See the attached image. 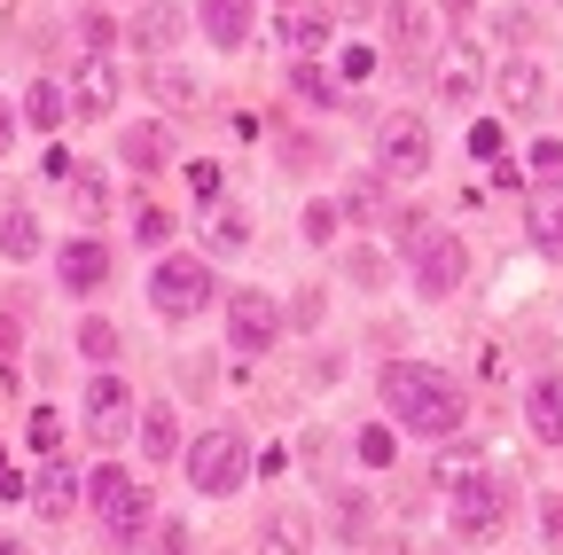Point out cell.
I'll use <instances>...</instances> for the list:
<instances>
[{"instance_id": "bcb514c9", "label": "cell", "mask_w": 563, "mask_h": 555, "mask_svg": "<svg viewBox=\"0 0 563 555\" xmlns=\"http://www.w3.org/2000/svg\"><path fill=\"white\" fill-rule=\"evenodd\" d=\"M9 142H16V110H0V157H9Z\"/></svg>"}, {"instance_id": "4fadbf2b", "label": "cell", "mask_w": 563, "mask_h": 555, "mask_svg": "<svg viewBox=\"0 0 563 555\" xmlns=\"http://www.w3.org/2000/svg\"><path fill=\"white\" fill-rule=\"evenodd\" d=\"M180 32H188V16L173 9V0H141V16H133V47L150 55V63H165V55H180Z\"/></svg>"}, {"instance_id": "681fc988", "label": "cell", "mask_w": 563, "mask_h": 555, "mask_svg": "<svg viewBox=\"0 0 563 555\" xmlns=\"http://www.w3.org/2000/svg\"><path fill=\"white\" fill-rule=\"evenodd\" d=\"M282 9H298V0H282Z\"/></svg>"}, {"instance_id": "ab89813d", "label": "cell", "mask_w": 563, "mask_h": 555, "mask_svg": "<svg viewBox=\"0 0 563 555\" xmlns=\"http://www.w3.org/2000/svg\"><path fill=\"white\" fill-rule=\"evenodd\" d=\"M540 540H548V547H563V493H548V501H540Z\"/></svg>"}, {"instance_id": "7a4b0ae2", "label": "cell", "mask_w": 563, "mask_h": 555, "mask_svg": "<svg viewBox=\"0 0 563 555\" xmlns=\"http://www.w3.org/2000/svg\"><path fill=\"white\" fill-rule=\"evenodd\" d=\"M407 282L422 290V298H454L462 282H470V243L462 235H446V227H407Z\"/></svg>"}, {"instance_id": "2e32d148", "label": "cell", "mask_w": 563, "mask_h": 555, "mask_svg": "<svg viewBox=\"0 0 563 555\" xmlns=\"http://www.w3.org/2000/svg\"><path fill=\"white\" fill-rule=\"evenodd\" d=\"M431 47V9L422 0H384V47L376 55H422Z\"/></svg>"}, {"instance_id": "d4e9b609", "label": "cell", "mask_w": 563, "mask_h": 555, "mask_svg": "<svg viewBox=\"0 0 563 555\" xmlns=\"http://www.w3.org/2000/svg\"><path fill=\"white\" fill-rule=\"evenodd\" d=\"M118 157H125L133 173H157V165H165V125H125V133H118Z\"/></svg>"}, {"instance_id": "f35d334b", "label": "cell", "mask_w": 563, "mask_h": 555, "mask_svg": "<svg viewBox=\"0 0 563 555\" xmlns=\"http://www.w3.org/2000/svg\"><path fill=\"white\" fill-rule=\"evenodd\" d=\"M470 157H501V125H493V118L470 125Z\"/></svg>"}, {"instance_id": "74e56055", "label": "cell", "mask_w": 563, "mask_h": 555, "mask_svg": "<svg viewBox=\"0 0 563 555\" xmlns=\"http://www.w3.org/2000/svg\"><path fill=\"white\" fill-rule=\"evenodd\" d=\"M376 63H384L376 47H344V55H336V71H344L352 87H361V79H376Z\"/></svg>"}, {"instance_id": "5b68a950", "label": "cell", "mask_w": 563, "mask_h": 555, "mask_svg": "<svg viewBox=\"0 0 563 555\" xmlns=\"http://www.w3.org/2000/svg\"><path fill=\"white\" fill-rule=\"evenodd\" d=\"M243 477H251V439L243 431H203L188 446V485L196 493L228 501V493H243Z\"/></svg>"}, {"instance_id": "8d00e7d4", "label": "cell", "mask_w": 563, "mask_h": 555, "mask_svg": "<svg viewBox=\"0 0 563 555\" xmlns=\"http://www.w3.org/2000/svg\"><path fill=\"white\" fill-rule=\"evenodd\" d=\"M32 446L55 462V446H63V414H55V407H40V414H32Z\"/></svg>"}, {"instance_id": "f546056e", "label": "cell", "mask_w": 563, "mask_h": 555, "mask_svg": "<svg viewBox=\"0 0 563 555\" xmlns=\"http://www.w3.org/2000/svg\"><path fill=\"white\" fill-rule=\"evenodd\" d=\"M376 212H384V188L376 180H352L344 203H336V220H376Z\"/></svg>"}, {"instance_id": "ac0fdd59", "label": "cell", "mask_w": 563, "mask_h": 555, "mask_svg": "<svg viewBox=\"0 0 563 555\" xmlns=\"http://www.w3.org/2000/svg\"><path fill=\"white\" fill-rule=\"evenodd\" d=\"M258 555H313V517H306L298 501L266 509V524H258Z\"/></svg>"}, {"instance_id": "484cf974", "label": "cell", "mask_w": 563, "mask_h": 555, "mask_svg": "<svg viewBox=\"0 0 563 555\" xmlns=\"http://www.w3.org/2000/svg\"><path fill=\"white\" fill-rule=\"evenodd\" d=\"M0 251H9V258H40V251H47V235H40V212H24V203H16V212L0 220Z\"/></svg>"}, {"instance_id": "f1b7e54d", "label": "cell", "mask_w": 563, "mask_h": 555, "mask_svg": "<svg viewBox=\"0 0 563 555\" xmlns=\"http://www.w3.org/2000/svg\"><path fill=\"white\" fill-rule=\"evenodd\" d=\"M70 203H79V220H102L110 212V173H70Z\"/></svg>"}, {"instance_id": "9c48e42d", "label": "cell", "mask_w": 563, "mask_h": 555, "mask_svg": "<svg viewBox=\"0 0 563 555\" xmlns=\"http://www.w3.org/2000/svg\"><path fill=\"white\" fill-rule=\"evenodd\" d=\"M282 336V306L266 290H235L228 298V353H266Z\"/></svg>"}, {"instance_id": "52a82bcc", "label": "cell", "mask_w": 563, "mask_h": 555, "mask_svg": "<svg viewBox=\"0 0 563 555\" xmlns=\"http://www.w3.org/2000/svg\"><path fill=\"white\" fill-rule=\"evenodd\" d=\"M454 532L462 540H501L509 532V485L493 469H477L470 485H454Z\"/></svg>"}, {"instance_id": "d6a6232c", "label": "cell", "mask_w": 563, "mask_h": 555, "mask_svg": "<svg viewBox=\"0 0 563 555\" xmlns=\"http://www.w3.org/2000/svg\"><path fill=\"white\" fill-rule=\"evenodd\" d=\"M220 188H228V173L211 165V157H196V165H188V196H196V203H220Z\"/></svg>"}, {"instance_id": "e0dca14e", "label": "cell", "mask_w": 563, "mask_h": 555, "mask_svg": "<svg viewBox=\"0 0 563 555\" xmlns=\"http://www.w3.org/2000/svg\"><path fill=\"white\" fill-rule=\"evenodd\" d=\"M63 102H70V118H110V110H118V71H110L102 55H87Z\"/></svg>"}, {"instance_id": "7402d4cb", "label": "cell", "mask_w": 563, "mask_h": 555, "mask_svg": "<svg viewBox=\"0 0 563 555\" xmlns=\"http://www.w3.org/2000/svg\"><path fill=\"white\" fill-rule=\"evenodd\" d=\"M32 509H40L47 524H63L70 509H79V477H70L63 462H47V469H40V485H32Z\"/></svg>"}, {"instance_id": "cb8c5ba5", "label": "cell", "mask_w": 563, "mask_h": 555, "mask_svg": "<svg viewBox=\"0 0 563 555\" xmlns=\"http://www.w3.org/2000/svg\"><path fill=\"white\" fill-rule=\"evenodd\" d=\"M173 446H180V414H173V399H157L150 414H141V454H150V462H173Z\"/></svg>"}, {"instance_id": "ba28073f", "label": "cell", "mask_w": 563, "mask_h": 555, "mask_svg": "<svg viewBox=\"0 0 563 555\" xmlns=\"http://www.w3.org/2000/svg\"><path fill=\"white\" fill-rule=\"evenodd\" d=\"M477 95H485V47H470V40L439 47L431 55V102L439 110H470Z\"/></svg>"}, {"instance_id": "277c9868", "label": "cell", "mask_w": 563, "mask_h": 555, "mask_svg": "<svg viewBox=\"0 0 563 555\" xmlns=\"http://www.w3.org/2000/svg\"><path fill=\"white\" fill-rule=\"evenodd\" d=\"M150 306H157V321H196L203 306H220V282H211V266L203 258H157V274H150Z\"/></svg>"}, {"instance_id": "7bdbcfd3", "label": "cell", "mask_w": 563, "mask_h": 555, "mask_svg": "<svg viewBox=\"0 0 563 555\" xmlns=\"http://www.w3.org/2000/svg\"><path fill=\"white\" fill-rule=\"evenodd\" d=\"M282 321H298V329H313V321H321V290H306V298H298L290 313H282Z\"/></svg>"}, {"instance_id": "1f68e13d", "label": "cell", "mask_w": 563, "mask_h": 555, "mask_svg": "<svg viewBox=\"0 0 563 555\" xmlns=\"http://www.w3.org/2000/svg\"><path fill=\"white\" fill-rule=\"evenodd\" d=\"M251 243V220L243 212H220V220H211V251H220V258H235Z\"/></svg>"}, {"instance_id": "6da1fadb", "label": "cell", "mask_w": 563, "mask_h": 555, "mask_svg": "<svg viewBox=\"0 0 563 555\" xmlns=\"http://www.w3.org/2000/svg\"><path fill=\"white\" fill-rule=\"evenodd\" d=\"M384 407L399 414V431H415V439H431V446H446V439H462V391L439 376V368H422V360H391L384 368Z\"/></svg>"}, {"instance_id": "44dd1931", "label": "cell", "mask_w": 563, "mask_h": 555, "mask_svg": "<svg viewBox=\"0 0 563 555\" xmlns=\"http://www.w3.org/2000/svg\"><path fill=\"white\" fill-rule=\"evenodd\" d=\"M336 32H329V16L321 9H290V16H282V47H290L298 63H321V47H329Z\"/></svg>"}, {"instance_id": "ee69618b", "label": "cell", "mask_w": 563, "mask_h": 555, "mask_svg": "<svg viewBox=\"0 0 563 555\" xmlns=\"http://www.w3.org/2000/svg\"><path fill=\"white\" fill-rule=\"evenodd\" d=\"M157 555H188V532L180 524H157Z\"/></svg>"}, {"instance_id": "f6af8a7d", "label": "cell", "mask_w": 563, "mask_h": 555, "mask_svg": "<svg viewBox=\"0 0 563 555\" xmlns=\"http://www.w3.org/2000/svg\"><path fill=\"white\" fill-rule=\"evenodd\" d=\"M439 9H446L454 24H470V16H477V0H439Z\"/></svg>"}, {"instance_id": "8992f818", "label": "cell", "mask_w": 563, "mask_h": 555, "mask_svg": "<svg viewBox=\"0 0 563 555\" xmlns=\"http://www.w3.org/2000/svg\"><path fill=\"white\" fill-rule=\"evenodd\" d=\"M376 165L391 180H422L439 165V142H431V118H415V110H391L376 118Z\"/></svg>"}, {"instance_id": "603a6c76", "label": "cell", "mask_w": 563, "mask_h": 555, "mask_svg": "<svg viewBox=\"0 0 563 555\" xmlns=\"http://www.w3.org/2000/svg\"><path fill=\"white\" fill-rule=\"evenodd\" d=\"M24 125H32V133L70 125V102H63V87H55V79H32V87H24Z\"/></svg>"}, {"instance_id": "8fae6325", "label": "cell", "mask_w": 563, "mask_h": 555, "mask_svg": "<svg viewBox=\"0 0 563 555\" xmlns=\"http://www.w3.org/2000/svg\"><path fill=\"white\" fill-rule=\"evenodd\" d=\"M55 274H63V290H70V298H95V290L110 282V243L70 235V243L55 251Z\"/></svg>"}, {"instance_id": "30bf717a", "label": "cell", "mask_w": 563, "mask_h": 555, "mask_svg": "<svg viewBox=\"0 0 563 555\" xmlns=\"http://www.w3.org/2000/svg\"><path fill=\"white\" fill-rule=\"evenodd\" d=\"M79 414H87V431H95V439H118V431L133 423V391H125V376H118V368L87 376V399H79Z\"/></svg>"}, {"instance_id": "d6986e66", "label": "cell", "mask_w": 563, "mask_h": 555, "mask_svg": "<svg viewBox=\"0 0 563 555\" xmlns=\"http://www.w3.org/2000/svg\"><path fill=\"white\" fill-rule=\"evenodd\" d=\"M150 95H157V102L180 118V110H196V102H203V79L188 71L180 55H165V63H150Z\"/></svg>"}, {"instance_id": "ffe728a7", "label": "cell", "mask_w": 563, "mask_h": 555, "mask_svg": "<svg viewBox=\"0 0 563 555\" xmlns=\"http://www.w3.org/2000/svg\"><path fill=\"white\" fill-rule=\"evenodd\" d=\"M525 423H532L540 446H563V376H540L525 391Z\"/></svg>"}, {"instance_id": "7dc6e473", "label": "cell", "mask_w": 563, "mask_h": 555, "mask_svg": "<svg viewBox=\"0 0 563 555\" xmlns=\"http://www.w3.org/2000/svg\"><path fill=\"white\" fill-rule=\"evenodd\" d=\"M0 555H24V540H9V532H0Z\"/></svg>"}, {"instance_id": "836d02e7", "label": "cell", "mask_w": 563, "mask_h": 555, "mask_svg": "<svg viewBox=\"0 0 563 555\" xmlns=\"http://www.w3.org/2000/svg\"><path fill=\"white\" fill-rule=\"evenodd\" d=\"M336 227H344V220H336V203L313 196V203H306V243H336Z\"/></svg>"}, {"instance_id": "9a60e30c", "label": "cell", "mask_w": 563, "mask_h": 555, "mask_svg": "<svg viewBox=\"0 0 563 555\" xmlns=\"http://www.w3.org/2000/svg\"><path fill=\"white\" fill-rule=\"evenodd\" d=\"M525 235L540 258H563V180H540L532 203H525Z\"/></svg>"}, {"instance_id": "83f0119b", "label": "cell", "mask_w": 563, "mask_h": 555, "mask_svg": "<svg viewBox=\"0 0 563 555\" xmlns=\"http://www.w3.org/2000/svg\"><path fill=\"white\" fill-rule=\"evenodd\" d=\"M477 469H485V454H477V446H454V439H446V454H439V469H431V477H439V493H454V485H470Z\"/></svg>"}, {"instance_id": "d590c367", "label": "cell", "mask_w": 563, "mask_h": 555, "mask_svg": "<svg viewBox=\"0 0 563 555\" xmlns=\"http://www.w3.org/2000/svg\"><path fill=\"white\" fill-rule=\"evenodd\" d=\"M79 40H87L95 55H110V47H118V24H110L102 9H87V16H79Z\"/></svg>"}, {"instance_id": "5bb4252c", "label": "cell", "mask_w": 563, "mask_h": 555, "mask_svg": "<svg viewBox=\"0 0 563 555\" xmlns=\"http://www.w3.org/2000/svg\"><path fill=\"white\" fill-rule=\"evenodd\" d=\"M493 95H501V110H509V118H532V110L548 102V71H540L532 55H509L501 71H493Z\"/></svg>"}, {"instance_id": "4316f807", "label": "cell", "mask_w": 563, "mask_h": 555, "mask_svg": "<svg viewBox=\"0 0 563 555\" xmlns=\"http://www.w3.org/2000/svg\"><path fill=\"white\" fill-rule=\"evenodd\" d=\"M79 353H87V360H102V368H118V360H125V336H118L110 321H95V313H87V321H79Z\"/></svg>"}, {"instance_id": "c3c4849f", "label": "cell", "mask_w": 563, "mask_h": 555, "mask_svg": "<svg viewBox=\"0 0 563 555\" xmlns=\"http://www.w3.org/2000/svg\"><path fill=\"white\" fill-rule=\"evenodd\" d=\"M0 477H9V454H0Z\"/></svg>"}, {"instance_id": "e575fe53", "label": "cell", "mask_w": 563, "mask_h": 555, "mask_svg": "<svg viewBox=\"0 0 563 555\" xmlns=\"http://www.w3.org/2000/svg\"><path fill=\"white\" fill-rule=\"evenodd\" d=\"M133 235H141V243H173V212H165V203H141V212H133Z\"/></svg>"}, {"instance_id": "3957f363", "label": "cell", "mask_w": 563, "mask_h": 555, "mask_svg": "<svg viewBox=\"0 0 563 555\" xmlns=\"http://www.w3.org/2000/svg\"><path fill=\"white\" fill-rule=\"evenodd\" d=\"M79 493H87L95 524L110 532V547H125V540H141V532H150V493H141V485H133L118 462H102V469L79 485Z\"/></svg>"}, {"instance_id": "60d3db41", "label": "cell", "mask_w": 563, "mask_h": 555, "mask_svg": "<svg viewBox=\"0 0 563 555\" xmlns=\"http://www.w3.org/2000/svg\"><path fill=\"white\" fill-rule=\"evenodd\" d=\"M361 462L384 469V462H391V431H361Z\"/></svg>"}, {"instance_id": "4dcf8cb0", "label": "cell", "mask_w": 563, "mask_h": 555, "mask_svg": "<svg viewBox=\"0 0 563 555\" xmlns=\"http://www.w3.org/2000/svg\"><path fill=\"white\" fill-rule=\"evenodd\" d=\"M290 87H298L306 102H336V79L321 71V63H290Z\"/></svg>"}, {"instance_id": "b9f144b4", "label": "cell", "mask_w": 563, "mask_h": 555, "mask_svg": "<svg viewBox=\"0 0 563 555\" xmlns=\"http://www.w3.org/2000/svg\"><path fill=\"white\" fill-rule=\"evenodd\" d=\"M352 282H384V258L376 251H352Z\"/></svg>"}, {"instance_id": "7c38bea8", "label": "cell", "mask_w": 563, "mask_h": 555, "mask_svg": "<svg viewBox=\"0 0 563 555\" xmlns=\"http://www.w3.org/2000/svg\"><path fill=\"white\" fill-rule=\"evenodd\" d=\"M196 24H203V40L220 47V55H235L258 32V0H196Z\"/></svg>"}]
</instances>
